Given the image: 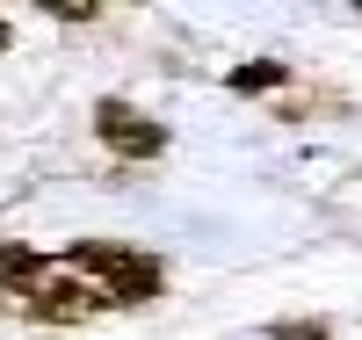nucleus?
I'll return each instance as SVG.
<instances>
[{
    "label": "nucleus",
    "instance_id": "nucleus-1",
    "mask_svg": "<svg viewBox=\"0 0 362 340\" xmlns=\"http://www.w3.org/2000/svg\"><path fill=\"white\" fill-rule=\"evenodd\" d=\"M0 312L37 319V326H80L116 312L109 290L87 275L73 254H29V246H0Z\"/></svg>",
    "mask_w": 362,
    "mask_h": 340
},
{
    "label": "nucleus",
    "instance_id": "nucleus-2",
    "mask_svg": "<svg viewBox=\"0 0 362 340\" xmlns=\"http://www.w3.org/2000/svg\"><path fill=\"white\" fill-rule=\"evenodd\" d=\"M73 261L95 275V283L109 290V304L124 312V304H153L167 290V268L145 254V246H116V239H80L73 246Z\"/></svg>",
    "mask_w": 362,
    "mask_h": 340
},
{
    "label": "nucleus",
    "instance_id": "nucleus-3",
    "mask_svg": "<svg viewBox=\"0 0 362 340\" xmlns=\"http://www.w3.org/2000/svg\"><path fill=\"white\" fill-rule=\"evenodd\" d=\"M95 138L116 152V160H160V152H167V131H160L145 109L116 102V95H109V102H95Z\"/></svg>",
    "mask_w": 362,
    "mask_h": 340
},
{
    "label": "nucleus",
    "instance_id": "nucleus-4",
    "mask_svg": "<svg viewBox=\"0 0 362 340\" xmlns=\"http://www.w3.org/2000/svg\"><path fill=\"white\" fill-rule=\"evenodd\" d=\"M283 80H290V73L276 66V58H254V66H232V80H225V87H232V95H276Z\"/></svg>",
    "mask_w": 362,
    "mask_h": 340
},
{
    "label": "nucleus",
    "instance_id": "nucleus-5",
    "mask_svg": "<svg viewBox=\"0 0 362 340\" xmlns=\"http://www.w3.org/2000/svg\"><path fill=\"white\" fill-rule=\"evenodd\" d=\"M37 15H58V22H87V15H102V0H37Z\"/></svg>",
    "mask_w": 362,
    "mask_h": 340
},
{
    "label": "nucleus",
    "instance_id": "nucleus-6",
    "mask_svg": "<svg viewBox=\"0 0 362 340\" xmlns=\"http://www.w3.org/2000/svg\"><path fill=\"white\" fill-rule=\"evenodd\" d=\"M276 340H326V326L319 319H290V326H276Z\"/></svg>",
    "mask_w": 362,
    "mask_h": 340
},
{
    "label": "nucleus",
    "instance_id": "nucleus-7",
    "mask_svg": "<svg viewBox=\"0 0 362 340\" xmlns=\"http://www.w3.org/2000/svg\"><path fill=\"white\" fill-rule=\"evenodd\" d=\"M8 44H15V29H8V15H0V51H8Z\"/></svg>",
    "mask_w": 362,
    "mask_h": 340
},
{
    "label": "nucleus",
    "instance_id": "nucleus-8",
    "mask_svg": "<svg viewBox=\"0 0 362 340\" xmlns=\"http://www.w3.org/2000/svg\"><path fill=\"white\" fill-rule=\"evenodd\" d=\"M355 15H362V0H355Z\"/></svg>",
    "mask_w": 362,
    "mask_h": 340
}]
</instances>
